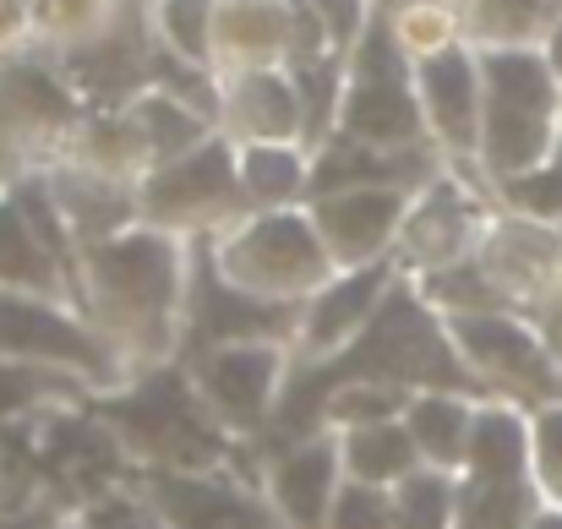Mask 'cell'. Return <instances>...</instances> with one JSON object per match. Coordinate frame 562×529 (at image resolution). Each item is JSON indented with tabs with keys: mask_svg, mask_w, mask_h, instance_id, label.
I'll use <instances>...</instances> for the list:
<instances>
[{
	"mask_svg": "<svg viewBox=\"0 0 562 529\" xmlns=\"http://www.w3.org/2000/svg\"><path fill=\"white\" fill-rule=\"evenodd\" d=\"M345 371H393V376H431V382H459V371L448 365V350L437 345L431 323L409 306L393 301L387 317H376V328L367 334V345L350 354ZM339 371V376H345Z\"/></svg>",
	"mask_w": 562,
	"mask_h": 529,
	"instance_id": "obj_1",
	"label": "cell"
},
{
	"mask_svg": "<svg viewBox=\"0 0 562 529\" xmlns=\"http://www.w3.org/2000/svg\"><path fill=\"white\" fill-rule=\"evenodd\" d=\"M137 437H148L154 448H165V453H181V459H202V453H213V437H207V426L191 415V404L181 398V387L176 382H154L148 393H137V398H126L121 409H115Z\"/></svg>",
	"mask_w": 562,
	"mask_h": 529,
	"instance_id": "obj_2",
	"label": "cell"
},
{
	"mask_svg": "<svg viewBox=\"0 0 562 529\" xmlns=\"http://www.w3.org/2000/svg\"><path fill=\"white\" fill-rule=\"evenodd\" d=\"M0 350L60 354V360L93 365V345H88L71 323H60V317H49V312H38V306H22V301H0Z\"/></svg>",
	"mask_w": 562,
	"mask_h": 529,
	"instance_id": "obj_3",
	"label": "cell"
},
{
	"mask_svg": "<svg viewBox=\"0 0 562 529\" xmlns=\"http://www.w3.org/2000/svg\"><path fill=\"white\" fill-rule=\"evenodd\" d=\"M328 486H334V453H328V448H306V453H295V459L279 470V503H284V514L301 529L323 525Z\"/></svg>",
	"mask_w": 562,
	"mask_h": 529,
	"instance_id": "obj_4",
	"label": "cell"
},
{
	"mask_svg": "<svg viewBox=\"0 0 562 529\" xmlns=\"http://www.w3.org/2000/svg\"><path fill=\"white\" fill-rule=\"evenodd\" d=\"M44 464L66 486H99V481L115 475V448L99 431H88V426H55L49 448H44Z\"/></svg>",
	"mask_w": 562,
	"mask_h": 529,
	"instance_id": "obj_5",
	"label": "cell"
},
{
	"mask_svg": "<svg viewBox=\"0 0 562 529\" xmlns=\"http://www.w3.org/2000/svg\"><path fill=\"white\" fill-rule=\"evenodd\" d=\"M464 339H470V350L486 354V360H497L508 376H519V382H536L541 393H552V371H547V360L536 354V345L519 334V328H508V323H481V317H470L464 328H459Z\"/></svg>",
	"mask_w": 562,
	"mask_h": 529,
	"instance_id": "obj_6",
	"label": "cell"
},
{
	"mask_svg": "<svg viewBox=\"0 0 562 529\" xmlns=\"http://www.w3.org/2000/svg\"><path fill=\"white\" fill-rule=\"evenodd\" d=\"M475 481L481 486H519V470H525V431L508 420V415H486L475 426Z\"/></svg>",
	"mask_w": 562,
	"mask_h": 529,
	"instance_id": "obj_7",
	"label": "cell"
},
{
	"mask_svg": "<svg viewBox=\"0 0 562 529\" xmlns=\"http://www.w3.org/2000/svg\"><path fill=\"white\" fill-rule=\"evenodd\" d=\"M268 371H273V360L268 354H224V360H213V371H207V382H213V398L235 415V420H257V409H262V393H268Z\"/></svg>",
	"mask_w": 562,
	"mask_h": 529,
	"instance_id": "obj_8",
	"label": "cell"
},
{
	"mask_svg": "<svg viewBox=\"0 0 562 529\" xmlns=\"http://www.w3.org/2000/svg\"><path fill=\"white\" fill-rule=\"evenodd\" d=\"M159 503H165V514H170L176 529H229L246 514L229 492L196 486V481H165V486H159Z\"/></svg>",
	"mask_w": 562,
	"mask_h": 529,
	"instance_id": "obj_9",
	"label": "cell"
},
{
	"mask_svg": "<svg viewBox=\"0 0 562 529\" xmlns=\"http://www.w3.org/2000/svg\"><path fill=\"white\" fill-rule=\"evenodd\" d=\"M99 273L115 290H132V295H148V301H165V290H170V257L154 240H132L121 251H104L99 257Z\"/></svg>",
	"mask_w": 562,
	"mask_h": 529,
	"instance_id": "obj_10",
	"label": "cell"
},
{
	"mask_svg": "<svg viewBox=\"0 0 562 529\" xmlns=\"http://www.w3.org/2000/svg\"><path fill=\"white\" fill-rule=\"evenodd\" d=\"M350 126L361 137H409L415 132V110L404 99V88L393 77H367L356 104H350Z\"/></svg>",
	"mask_w": 562,
	"mask_h": 529,
	"instance_id": "obj_11",
	"label": "cell"
},
{
	"mask_svg": "<svg viewBox=\"0 0 562 529\" xmlns=\"http://www.w3.org/2000/svg\"><path fill=\"white\" fill-rule=\"evenodd\" d=\"M492 93H497V110H519V115H547V71L530 60V55H497L492 60Z\"/></svg>",
	"mask_w": 562,
	"mask_h": 529,
	"instance_id": "obj_12",
	"label": "cell"
},
{
	"mask_svg": "<svg viewBox=\"0 0 562 529\" xmlns=\"http://www.w3.org/2000/svg\"><path fill=\"white\" fill-rule=\"evenodd\" d=\"M426 88H431V104H437L442 126L453 137H464L470 132V66H464V55H453V49L437 55L426 66Z\"/></svg>",
	"mask_w": 562,
	"mask_h": 529,
	"instance_id": "obj_13",
	"label": "cell"
},
{
	"mask_svg": "<svg viewBox=\"0 0 562 529\" xmlns=\"http://www.w3.org/2000/svg\"><path fill=\"white\" fill-rule=\"evenodd\" d=\"M350 464H356L361 481H393L409 464V437L393 431V426H372L350 442Z\"/></svg>",
	"mask_w": 562,
	"mask_h": 529,
	"instance_id": "obj_14",
	"label": "cell"
},
{
	"mask_svg": "<svg viewBox=\"0 0 562 529\" xmlns=\"http://www.w3.org/2000/svg\"><path fill=\"white\" fill-rule=\"evenodd\" d=\"M530 503L519 486H481L464 497V529H525Z\"/></svg>",
	"mask_w": 562,
	"mask_h": 529,
	"instance_id": "obj_15",
	"label": "cell"
},
{
	"mask_svg": "<svg viewBox=\"0 0 562 529\" xmlns=\"http://www.w3.org/2000/svg\"><path fill=\"white\" fill-rule=\"evenodd\" d=\"M393 218V196H356V202H339L328 207V224L339 229V240L356 251V246H376L382 229Z\"/></svg>",
	"mask_w": 562,
	"mask_h": 529,
	"instance_id": "obj_16",
	"label": "cell"
},
{
	"mask_svg": "<svg viewBox=\"0 0 562 529\" xmlns=\"http://www.w3.org/2000/svg\"><path fill=\"white\" fill-rule=\"evenodd\" d=\"M415 442L431 459H459L464 453V409L459 404H420L415 409Z\"/></svg>",
	"mask_w": 562,
	"mask_h": 529,
	"instance_id": "obj_17",
	"label": "cell"
},
{
	"mask_svg": "<svg viewBox=\"0 0 562 529\" xmlns=\"http://www.w3.org/2000/svg\"><path fill=\"white\" fill-rule=\"evenodd\" d=\"M541 148V115H519V110H497L492 104V154L497 165H525Z\"/></svg>",
	"mask_w": 562,
	"mask_h": 529,
	"instance_id": "obj_18",
	"label": "cell"
},
{
	"mask_svg": "<svg viewBox=\"0 0 562 529\" xmlns=\"http://www.w3.org/2000/svg\"><path fill=\"white\" fill-rule=\"evenodd\" d=\"M246 328H268V312L202 279V334H246Z\"/></svg>",
	"mask_w": 562,
	"mask_h": 529,
	"instance_id": "obj_19",
	"label": "cell"
},
{
	"mask_svg": "<svg viewBox=\"0 0 562 529\" xmlns=\"http://www.w3.org/2000/svg\"><path fill=\"white\" fill-rule=\"evenodd\" d=\"M393 525L398 529H442L448 525V486L442 481H404L398 492V508H393Z\"/></svg>",
	"mask_w": 562,
	"mask_h": 529,
	"instance_id": "obj_20",
	"label": "cell"
},
{
	"mask_svg": "<svg viewBox=\"0 0 562 529\" xmlns=\"http://www.w3.org/2000/svg\"><path fill=\"white\" fill-rule=\"evenodd\" d=\"M218 191H224V154H202L196 165L159 180L154 202L170 207V202H202V196H218Z\"/></svg>",
	"mask_w": 562,
	"mask_h": 529,
	"instance_id": "obj_21",
	"label": "cell"
},
{
	"mask_svg": "<svg viewBox=\"0 0 562 529\" xmlns=\"http://www.w3.org/2000/svg\"><path fill=\"white\" fill-rule=\"evenodd\" d=\"M251 257H262V262H273V268H306V262H312V235H306L295 218L262 224L257 240H251Z\"/></svg>",
	"mask_w": 562,
	"mask_h": 529,
	"instance_id": "obj_22",
	"label": "cell"
},
{
	"mask_svg": "<svg viewBox=\"0 0 562 529\" xmlns=\"http://www.w3.org/2000/svg\"><path fill=\"white\" fill-rule=\"evenodd\" d=\"M376 284H382V273H361V279H350L345 290H334V295L323 301V312H317L312 334H317V339H334L345 323H356V317L367 312V301L376 295Z\"/></svg>",
	"mask_w": 562,
	"mask_h": 529,
	"instance_id": "obj_23",
	"label": "cell"
},
{
	"mask_svg": "<svg viewBox=\"0 0 562 529\" xmlns=\"http://www.w3.org/2000/svg\"><path fill=\"white\" fill-rule=\"evenodd\" d=\"M0 273L5 279H27V284H44L49 279L44 273V257L33 251V240H27V229H22L16 213H0Z\"/></svg>",
	"mask_w": 562,
	"mask_h": 529,
	"instance_id": "obj_24",
	"label": "cell"
},
{
	"mask_svg": "<svg viewBox=\"0 0 562 529\" xmlns=\"http://www.w3.org/2000/svg\"><path fill=\"white\" fill-rule=\"evenodd\" d=\"M334 529H393V525H387L382 497H376V492H367V486H356V492H345V497H339Z\"/></svg>",
	"mask_w": 562,
	"mask_h": 529,
	"instance_id": "obj_25",
	"label": "cell"
},
{
	"mask_svg": "<svg viewBox=\"0 0 562 529\" xmlns=\"http://www.w3.org/2000/svg\"><path fill=\"white\" fill-rule=\"evenodd\" d=\"M290 185H295V165H290L284 154H257V159H251V191L284 196Z\"/></svg>",
	"mask_w": 562,
	"mask_h": 529,
	"instance_id": "obj_26",
	"label": "cell"
},
{
	"mask_svg": "<svg viewBox=\"0 0 562 529\" xmlns=\"http://www.w3.org/2000/svg\"><path fill=\"white\" fill-rule=\"evenodd\" d=\"M514 196L536 213H562V170H547V176L514 180Z\"/></svg>",
	"mask_w": 562,
	"mask_h": 529,
	"instance_id": "obj_27",
	"label": "cell"
},
{
	"mask_svg": "<svg viewBox=\"0 0 562 529\" xmlns=\"http://www.w3.org/2000/svg\"><path fill=\"white\" fill-rule=\"evenodd\" d=\"M393 165H382V159H372V154H334L328 165H323V176H317V185H339V180H361V176H387Z\"/></svg>",
	"mask_w": 562,
	"mask_h": 529,
	"instance_id": "obj_28",
	"label": "cell"
},
{
	"mask_svg": "<svg viewBox=\"0 0 562 529\" xmlns=\"http://www.w3.org/2000/svg\"><path fill=\"white\" fill-rule=\"evenodd\" d=\"M148 126L159 132V148H181V143L196 137V126H191L187 115H176V110H165V104H154V110H148Z\"/></svg>",
	"mask_w": 562,
	"mask_h": 529,
	"instance_id": "obj_29",
	"label": "cell"
},
{
	"mask_svg": "<svg viewBox=\"0 0 562 529\" xmlns=\"http://www.w3.org/2000/svg\"><path fill=\"white\" fill-rule=\"evenodd\" d=\"M202 5H207V0H170V22H176V38H181L187 49L202 44Z\"/></svg>",
	"mask_w": 562,
	"mask_h": 529,
	"instance_id": "obj_30",
	"label": "cell"
},
{
	"mask_svg": "<svg viewBox=\"0 0 562 529\" xmlns=\"http://www.w3.org/2000/svg\"><path fill=\"white\" fill-rule=\"evenodd\" d=\"M541 464H547L552 492L562 497V415H552V420H547V431H541Z\"/></svg>",
	"mask_w": 562,
	"mask_h": 529,
	"instance_id": "obj_31",
	"label": "cell"
},
{
	"mask_svg": "<svg viewBox=\"0 0 562 529\" xmlns=\"http://www.w3.org/2000/svg\"><path fill=\"white\" fill-rule=\"evenodd\" d=\"M541 0H486L481 11H486V27L492 22H503V27H519V22H530V11H536Z\"/></svg>",
	"mask_w": 562,
	"mask_h": 529,
	"instance_id": "obj_32",
	"label": "cell"
},
{
	"mask_svg": "<svg viewBox=\"0 0 562 529\" xmlns=\"http://www.w3.org/2000/svg\"><path fill=\"white\" fill-rule=\"evenodd\" d=\"M38 382L27 376V371H5L0 365V409H16V404H27V393H33Z\"/></svg>",
	"mask_w": 562,
	"mask_h": 529,
	"instance_id": "obj_33",
	"label": "cell"
},
{
	"mask_svg": "<svg viewBox=\"0 0 562 529\" xmlns=\"http://www.w3.org/2000/svg\"><path fill=\"white\" fill-rule=\"evenodd\" d=\"M88 529H143V519H137V508H126V503H104V508L88 519Z\"/></svg>",
	"mask_w": 562,
	"mask_h": 529,
	"instance_id": "obj_34",
	"label": "cell"
},
{
	"mask_svg": "<svg viewBox=\"0 0 562 529\" xmlns=\"http://www.w3.org/2000/svg\"><path fill=\"white\" fill-rule=\"evenodd\" d=\"M328 5V22H334V33L345 38L350 27H356V0H323Z\"/></svg>",
	"mask_w": 562,
	"mask_h": 529,
	"instance_id": "obj_35",
	"label": "cell"
},
{
	"mask_svg": "<svg viewBox=\"0 0 562 529\" xmlns=\"http://www.w3.org/2000/svg\"><path fill=\"white\" fill-rule=\"evenodd\" d=\"M530 529H562V514H552V519H536Z\"/></svg>",
	"mask_w": 562,
	"mask_h": 529,
	"instance_id": "obj_36",
	"label": "cell"
},
{
	"mask_svg": "<svg viewBox=\"0 0 562 529\" xmlns=\"http://www.w3.org/2000/svg\"><path fill=\"white\" fill-rule=\"evenodd\" d=\"M558 66H562V33H558Z\"/></svg>",
	"mask_w": 562,
	"mask_h": 529,
	"instance_id": "obj_37",
	"label": "cell"
},
{
	"mask_svg": "<svg viewBox=\"0 0 562 529\" xmlns=\"http://www.w3.org/2000/svg\"><path fill=\"white\" fill-rule=\"evenodd\" d=\"M0 529H27V525H0Z\"/></svg>",
	"mask_w": 562,
	"mask_h": 529,
	"instance_id": "obj_38",
	"label": "cell"
},
{
	"mask_svg": "<svg viewBox=\"0 0 562 529\" xmlns=\"http://www.w3.org/2000/svg\"><path fill=\"white\" fill-rule=\"evenodd\" d=\"M558 339H562V317H558Z\"/></svg>",
	"mask_w": 562,
	"mask_h": 529,
	"instance_id": "obj_39",
	"label": "cell"
}]
</instances>
